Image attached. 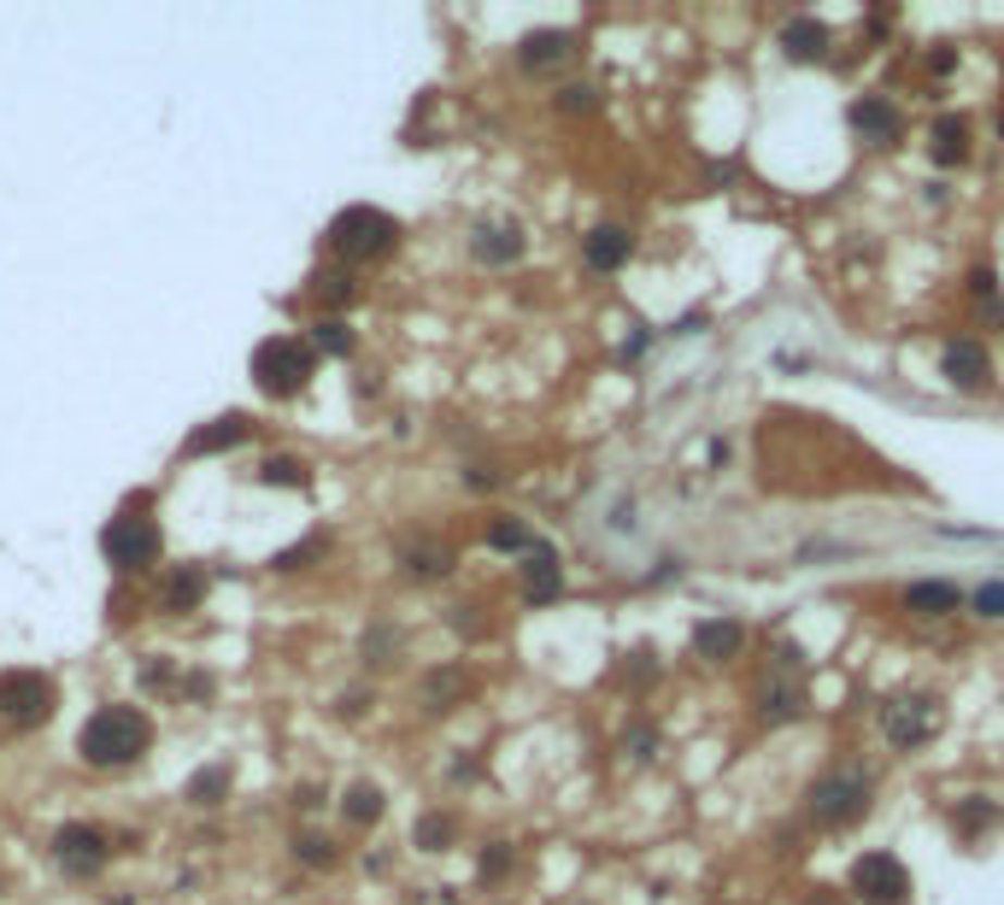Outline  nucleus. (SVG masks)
Here are the masks:
<instances>
[{"label": "nucleus", "mask_w": 1004, "mask_h": 905, "mask_svg": "<svg viewBox=\"0 0 1004 905\" xmlns=\"http://www.w3.org/2000/svg\"><path fill=\"white\" fill-rule=\"evenodd\" d=\"M799 812H805L811 829H828V835L864 824V817L876 812V770L857 765V758H846V765H828L823 776H811V782H805Z\"/></svg>", "instance_id": "1"}, {"label": "nucleus", "mask_w": 1004, "mask_h": 905, "mask_svg": "<svg viewBox=\"0 0 1004 905\" xmlns=\"http://www.w3.org/2000/svg\"><path fill=\"white\" fill-rule=\"evenodd\" d=\"M153 741V724L141 706H100L89 724H83L77 736V753L89 758V765L112 770V765H129V758H141Z\"/></svg>", "instance_id": "2"}, {"label": "nucleus", "mask_w": 1004, "mask_h": 905, "mask_svg": "<svg viewBox=\"0 0 1004 905\" xmlns=\"http://www.w3.org/2000/svg\"><path fill=\"white\" fill-rule=\"evenodd\" d=\"M876 729L893 753H923V746L945 729V706H940V694H928V688H905V694L881 700Z\"/></svg>", "instance_id": "3"}, {"label": "nucleus", "mask_w": 1004, "mask_h": 905, "mask_svg": "<svg viewBox=\"0 0 1004 905\" xmlns=\"http://www.w3.org/2000/svg\"><path fill=\"white\" fill-rule=\"evenodd\" d=\"M329 248L341 259H353V265H365V259H382L400 248V224L382 206H347L329 224Z\"/></svg>", "instance_id": "4"}, {"label": "nucleus", "mask_w": 1004, "mask_h": 905, "mask_svg": "<svg viewBox=\"0 0 1004 905\" xmlns=\"http://www.w3.org/2000/svg\"><path fill=\"white\" fill-rule=\"evenodd\" d=\"M312 370H317V353L305 348V341H294V336H271V341H259V348H253V382L265 388L271 400L300 394V388L312 382Z\"/></svg>", "instance_id": "5"}, {"label": "nucleus", "mask_w": 1004, "mask_h": 905, "mask_svg": "<svg viewBox=\"0 0 1004 905\" xmlns=\"http://www.w3.org/2000/svg\"><path fill=\"white\" fill-rule=\"evenodd\" d=\"M846 894L857 905H911V870H905V858L887 853V846L857 853L852 870H846Z\"/></svg>", "instance_id": "6"}, {"label": "nucleus", "mask_w": 1004, "mask_h": 905, "mask_svg": "<svg viewBox=\"0 0 1004 905\" xmlns=\"http://www.w3.org/2000/svg\"><path fill=\"white\" fill-rule=\"evenodd\" d=\"M846 124H852V136L864 141L869 153H893L899 141H905V129H911L905 106H899V100L887 95V89L852 95V100H846Z\"/></svg>", "instance_id": "7"}, {"label": "nucleus", "mask_w": 1004, "mask_h": 905, "mask_svg": "<svg viewBox=\"0 0 1004 905\" xmlns=\"http://www.w3.org/2000/svg\"><path fill=\"white\" fill-rule=\"evenodd\" d=\"M752 717H758L764 729L805 724V717H811V688H805V677H799L793 665H776L758 688H752Z\"/></svg>", "instance_id": "8"}, {"label": "nucleus", "mask_w": 1004, "mask_h": 905, "mask_svg": "<svg viewBox=\"0 0 1004 905\" xmlns=\"http://www.w3.org/2000/svg\"><path fill=\"white\" fill-rule=\"evenodd\" d=\"M940 377L945 388H957V394H993V348H987L981 336H945L940 348Z\"/></svg>", "instance_id": "9"}, {"label": "nucleus", "mask_w": 1004, "mask_h": 905, "mask_svg": "<svg viewBox=\"0 0 1004 905\" xmlns=\"http://www.w3.org/2000/svg\"><path fill=\"white\" fill-rule=\"evenodd\" d=\"M53 700L60 694L41 670H0V717L7 724H48Z\"/></svg>", "instance_id": "10"}, {"label": "nucleus", "mask_w": 1004, "mask_h": 905, "mask_svg": "<svg viewBox=\"0 0 1004 905\" xmlns=\"http://www.w3.org/2000/svg\"><path fill=\"white\" fill-rule=\"evenodd\" d=\"M693 658L711 670H723V665H735L740 653H746V617H735V612H705L700 624H693Z\"/></svg>", "instance_id": "11"}, {"label": "nucleus", "mask_w": 1004, "mask_h": 905, "mask_svg": "<svg viewBox=\"0 0 1004 905\" xmlns=\"http://www.w3.org/2000/svg\"><path fill=\"white\" fill-rule=\"evenodd\" d=\"M776 48L788 65H828L834 60V30L823 18H811V12H793V18H781Z\"/></svg>", "instance_id": "12"}, {"label": "nucleus", "mask_w": 1004, "mask_h": 905, "mask_svg": "<svg viewBox=\"0 0 1004 905\" xmlns=\"http://www.w3.org/2000/svg\"><path fill=\"white\" fill-rule=\"evenodd\" d=\"M899 606H905V617H923V624H945V617L969 606V594L952 577H916L899 588Z\"/></svg>", "instance_id": "13"}, {"label": "nucleus", "mask_w": 1004, "mask_h": 905, "mask_svg": "<svg viewBox=\"0 0 1004 905\" xmlns=\"http://www.w3.org/2000/svg\"><path fill=\"white\" fill-rule=\"evenodd\" d=\"M629 259H635V229L629 224L605 218L581 236V271H593V277H617Z\"/></svg>", "instance_id": "14"}, {"label": "nucleus", "mask_w": 1004, "mask_h": 905, "mask_svg": "<svg viewBox=\"0 0 1004 905\" xmlns=\"http://www.w3.org/2000/svg\"><path fill=\"white\" fill-rule=\"evenodd\" d=\"M517 588H523V600H529V606H552V600L564 594V558H559L552 541H535V548L523 553Z\"/></svg>", "instance_id": "15"}, {"label": "nucleus", "mask_w": 1004, "mask_h": 905, "mask_svg": "<svg viewBox=\"0 0 1004 905\" xmlns=\"http://www.w3.org/2000/svg\"><path fill=\"white\" fill-rule=\"evenodd\" d=\"M975 160V124L964 112H940L928 124V165L934 171H964Z\"/></svg>", "instance_id": "16"}, {"label": "nucleus", "mask_w": 1004, "mask_h": 905, "mask_svg": "<svg viewBox=\"0 0 1004 905\" xmlns=\"http://www.w3.org/2000/svg\"><path fill=\"white\" fill-rule=\"evenodd\" d=\"M100 548H106V558L118 570H141V565H153V558H159V529L148 524V517H118Z\"/></svg>", "instance_id": "17"}, {"label": "nucleus", "mask_w": 1004, "mask_h": 905, "mask_svg": "<svg viewBox=\"0 0 1004 905\" xmlns=\"http://www.w3.org/2000/svg\"><path fill=\"white\" fill-rule=\"evenodd\" d=\"M570 60H576V30H564V24H547V30H529L517 41V65L529 77H547V71H559Z\"/></svg>", "instance_id": "18"}, {"label": "nucleus", "mask_w": 1004, "mask_h": 905, "mask_svg": "<svg viewBox=\"0 0 1004 905\" xmlns=\"http://www.w3.org/2000/svg\"><path fill=\"white\" fill-rule=\"evenodd\" d=\"M529 253V236H523L517 224H505V218H482L470 229V259L476 265H488V271H505V265H517V259Z\"/></svg>", "instance_id": "19"}, {"label": "nucleus", "mask_w": 1004, "mask_h": 905, "mask_svg": "<svg viewBox=\"0 0 1004 905\" xmlns=\"http://www.w3.org/2000/svg\"><path fill=\"white\" fill-rule=\"evenodd\" d=\"M53 858H60L65 870H77V876H89L106 865V835L89 824H65L60 835H53Z\"/></svg>", "instance_id": "20"}, {"label": "nucleus", "mask_w": 1004, "mask_h": 905, "mask_svg": "<svg viewBox=\"0 0 1004 905\" xmlns=\"http://www.w3.org/2000/svg\"><path fill=\"white\" fill-rule=\"evenodd\" d=\"M611 753L623 758L629 770H640V765H658V753H664V729L652 724L647 712H629V724L617 729V741H611Z\"/></svg>", "instance_id": "21"}, {"label": "nucleus", "mask_w": 1004, "mask_h": 905, "mask_svg": "<svg viewBox=\"0 0 1004 905\" xmlns=\"http://www.w3.org/2000/svg\"><path fill=\"white\" fill-rule=\"evenodd\" d=\"M400 565H405V577L435 582V577H447L459 558H453V548H447V541H412V548H400Z\"/></svg>", "instance_id": "22"}, {"label": "nucleus", "mask_w": 1004, "mask_h": 905, "mask_svg": "<svg viewBox=\"0 0 1004 905\" xmlns=\"http://www.w3.org/2000/svg\"><path fill=\"white\" fill-rule=\"evenodd\" d=\"M999 817H1004V806H999L993 794H964V800L952 806V829H957L964 841H981L987 829L999 824Z\"/></svg>", "instance_id": "23"}, {"label": "nucleus", "mask_w": 1004, "mask_h": 905, "mask_svg": "<svg viewBox=\"0 0 1004 905\" xmlns=\"http://www.w3.org/2000/svg\"><path fill=\"white\" fill-rule=\"evenodd\" d=\"M464 694H470V677H464V670H429V677H424V688H417L424 712H453Z\"/></svg>", "instance_id": "24"}, {"label": "nucleus", "mask_w": 1004, "mask_h": 905, "mask_svg": "<svg viewBox=\"0 0 1004 905\" xmlns=\"http://www.w3.org/2000/svg\"><path fill=\"white\" fill-rule=\"evenodd\" d=\"M482 541H488V548L493 553H529L535 548V541H541V536H535V529L529 524H523V517H512V512H500V517H488V529H482Z\"/></svg>", "instance_id": "25"}, {"label": "nucleus", "mask_w": 1004, "mask_h": 905, "mask_svg": "<svg viewBox=\"0 0 1004 905\" xmlns=\"http://www.w3.org/2000/svg\"><path fill=\"white\" fill-rule=\"evenodd\" d=\"M247 424L241 412H229V418H212L206 429H194V436H188V453H217V448H241L247 441Z\"/></svg>", "instance_id": "26"}, {"label": "nucleus", "mask_w": 1004, "mask_h": 905, "mask_svg": "<svg viewBox=\"0 0 1004 905\" xmlns=\"http://www.w3.org/2000/svg\"><path fill=\"white\" fill-rule=\"evenodd\" d=\"M552 106H559L564 118H593V112L605 106V95H600V83L581 77V83H564V89L552 95Z\"/></svg>", "instance_id": "27"}, {"label": "nucleus", "mask_w": 1004, "mask_h": 905, "mask_svg": "<svg viewBox=\"0 0 1004 905\" xmlns=\"http://www.w3.org/2000/svg\"><path fill=\"white\" fill-rule=\"evenodd\" d=\"M200 594H206V570H200V565H188V570H177V577L165 582V606L171 612H194Z\"/></svg>", "instance_id": "28"}, {"label": "nucleus", "mask_w": 1004, "mask_h": 905, "mask_svg": "<svg viewBox=\"0 0 1004 905\" xmlns=\"http://www.w3.org/2000/svg\"><path fill=\"white\" fill-rule=\"evenodd\" d=\"M453 835H459V824L447 812H424V817H417V829H412V841L424 846V853H447Z\"/></svg>", "instance_id": "29"}, {"label": "nucleus", "mask_w": 1004, "mask_h": 905, "mask_svg": "<svg viewBox=\"0 0 1004 905\" xmlns=\"http://www.w3.org/2000/svg\"><path fill=\"white\" fill-rule=\"evenodd\" d=\"M969 617H981V624H1004V577H987L969 588Z\"/></svg>", "instance_id": "30"}, {"label": "nucleus", "mask_w": 1004, "mask_h": 905, "mask_svg": "<svg viewBox=\"0 0 1004 905\" xmlns=\"http://www.w3.org/2000/svg\"><path fill=\"white\" fill-rule=\"evenodd\" d=\"M312 348L329 353V359H347V353H353V329H347L341 318H317L312 324Z\"/></svg>", "instance_id": "31"}, {"label": "nucleus", "mask_w": 1004, "mask_h": 905, "mask_svg": "<svg viewBox=\"0 0 1004 905\" xmlns=\"http://www.w3.org/2000/svg\"><path fill=\"white\" fill-rule=\"evenodd\" d=\"M341 812L353 817V824H376V817H382V788H376V782H353V788H347V806Z\"/></svg>", "instance_id": "32"}, {"label": "nucleus", "mask_w": 1004, "mask_h": 905, "mask_svg": "<svg viewBox=\"0 0 1004 905\" xmlns=\"http://www.w3.org/2000/svg\"><path fill=\"white\" fill-rule=\"evenodd\" d=\"M664 677V665L652 658V646H635V653H623V682L629 688H652Z\"/></svg>", "instance_id": "33"}, {"label": "nucleus", "mask_w": 1004, "mask_h": 905, "mask_svg": "<svg viewBox=\"0 0 1004 905\" xmlns=\"http://www.w3.org/2000/svg\"><path fill=\"white\" fill-rule=\"evenodd\" d=\"M217 794H229V765H212L188 782V800H194V806H217Z\"/></svg>", "instance_id": "34"}, {"label": "nucleus", "mask_w": 1004, "mask_h": 905, "mask_svg": "<svg viewBox=\"0 0 1004 905\" xmlns=\"http://www.w3.org/2000/svg\"><path fill=\"white\" fill-rule=\"evenodd\" d=\"M957 60H964V53H957L952 41H928V48H923V71H928L934 83H945V77H952V71H957Z\"/></svg>", "instance_id": "35"}, {"label": "nucleus", "mask_w": 1004, "mask_h": 905, "mask_svg": "<svg viewBox=\"0 0 1004 905\" xmlns=\"http://www.w3.org/2000/svg\"><path fill=\"white\" fill-rule=\"evenodd\" d=\"M476 870H482V882H500V876L512 870V846H505V841H488V846H482V865H476Z\"/></svg>", "instance_id": "36"}, {"label": "nucleus", "mask_w": 1004, "mask_h": 905, "mask_svg": "<svg viewBox=\"0 0 1004 905\" xmlns=\"http://www.w3.org/2000/svg\"><path fill=\"white\" fill-rule=\"evenodd\" d=\"M265 482H288V488H305V465L300 458H265V470H259Z\"/></svg>", "instance_id": "37"}, {"label": "nucleus", "mask_w": 1004, "mask_h": 905, "mask_svg": "<svg viewBox=\"0 0 1004 905\" xmlns=\"http://www.w3.org/2000/svg\"><path fill=\"white\" fill-rule=\"evenodd\" d=\"M294 846H300L305 865H335V841H329V835H300Z\"/></svg>", "instance_id": "38"}, {"label": "nucleus", "mask_w": 1004, "mask_h": 905, "mask_svg": "<svg viewBox=\"0 0 1004 905\" xmlns=\"http://www.w3.org/2000/svg\"><path fill=\"white\" fill-rule=\"evenodd\" d=\"M317 289H324V294L335 300V306H347V300H353V277H341V271H329V277L317 282Z\"/></svg>", "instance_id": "39"}, {"label": "nucleus", "mask_w": 1004, "mask_h": 905, "mask_svg": "<svg viewBox=\"0 0 1004 905\" xmlns=\"http://www.w3.org/2000/svg\"><path fill=\"white\" fill-rule=\"evenodd\" d=\"M705 324H711V312H705V306H693V312H681V318L669 324V336H700Z\"/></svg>", "instance_id": "40"}, {"label": "nucleus", "mask_w": 1004, "mask_h": 905, "mask_svg": "<svg viewBox=\"0 0 1004 905\" xmlns=\"http://www.w3.org/2000/svg\"><path fill=\"white\" fill-rule=\"evenodd\" d=\"M658 582H681V558H658V570H647V588Z\"/></svg>", "instance_id": "41"}, {"label": "nucleus", "mask_w": 1004, "mask_h": 905, "mask_svg": "<svg viewBox=\"0 0 1004 905\" xmlns=\"http://www.w3.org/2000/svg\"><path fill=\"white\" fill-rule=\"evenodd\" d=\"M647 341H652V336L640 329V336H629V341H623V353H617V359H640V353H647Z\"/></svg>", "instance_id": "42"}, {"label": "nucleus", "mask_w": 1004, "mask_h": 905, "mask_svg": "<svg viewBox=\"0 0 1004 905\" xmlns=\"http://www.w3.org/2000/svg\"><path fill=\"white\" fill-rule=\"evenodd\" d=\"M993 136L1004 141V100H999V112H993Z\"/></svg>", "instance_id": "43"}]
</instances>
